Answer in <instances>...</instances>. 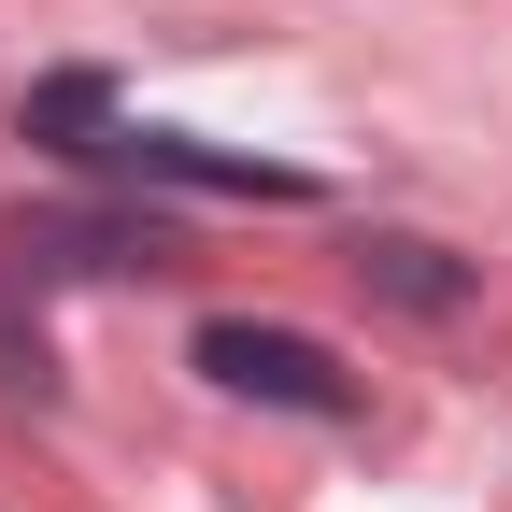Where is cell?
I'll list each match as a JSON object with an SVG mask.
<instances>
[{
	"mask_svg": "<svg viewBox=\"0 0 512 512\" xmlns=\"http://www.w3.org/2000/svg\"><path fill=\"white\" fill-rule=\"evenodd\" d=\"M29 143L100 157V171H128V185H200V200H313V171L214 157V143H185V128H114V86H100V72H57V86L29 100Z\"/></svg>",
	"mask_w": 512,
	"mask_h": 512,
	"instance_id": "6da1fadb",
	"label": "cell"
},
{
	"mask_svg": "<svg viewBox=\"0 0 512 512\" xmlns=\"http://www.w3.org/2000/svg\"><path fill=\"white\" fill-rule=\"evenodd\" d=\"M200 370L228 384V399H271V413H313V427L356 413V370L328 342H299V328H256V313H214V328H200Z\"/></svg>",
	"mask_w": 512,
	"mask_h": 512,
	"instance_id": "7a4b0ae2",
	"label": "cell"
},
{
	"mask_svg": "<svg viewBox=\"0 0 512 512\" xmlns=\"http://www.w3.org/2000/svg\"><path fill=\"white\" fill-rule=\"evenodd\" d=\"M370 271L399 285L413 313H456V299H470V271H441V242H370Z\"/></svg>",
	"mask_w": 512,
	"mask_h": 512,
	"instance_id": "3957f363",
	"label": "cell"
}]
</instances>
